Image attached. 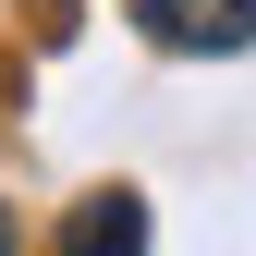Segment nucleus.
<instances>
[{
	"label": "nucleus",
	"instance_id": "1",
	"mask_svg": "<svg viewBox=\"0 0 256 256\" xmlns=\"http://www.w3.org/2000/svg\"><path fill=\"white\" fill-rule=\"evenodd\" d=\"M134 37L146 49H183V61H232V49H256V0H134Z\"/></svg>",
	"mask_w": 256,
	"mask_h": 256
},
{
	"label": "nucleus",
	"instance_id": "2",
	"mask_svg": "<svg viewBox=\"0 0 256 256\" xmlns=\"http://www.w3.org/2000/svg\"><path fill=\"white\" fill-rule=\"evenodd\" d=\"M49 256H146V196H134V183L74 196V220L49 232Z\"/></svg>",
	"mask_w": 256,
	"mask_h": 256
},
{
	"label": "nucleus",
	"instance_id": "3",
	"mask_svg": "<svg viewBox=\"0 0 256 256\" xmlns=\"http://www.w3.org/2000/svg\"><path fill=\"white\" fill-rule=\"evenodd\" d=\"M0 256H12V220H0Z\"/></svg>",
	"mask_w": 256,
	"mask_h": 256
}]
</instances>
